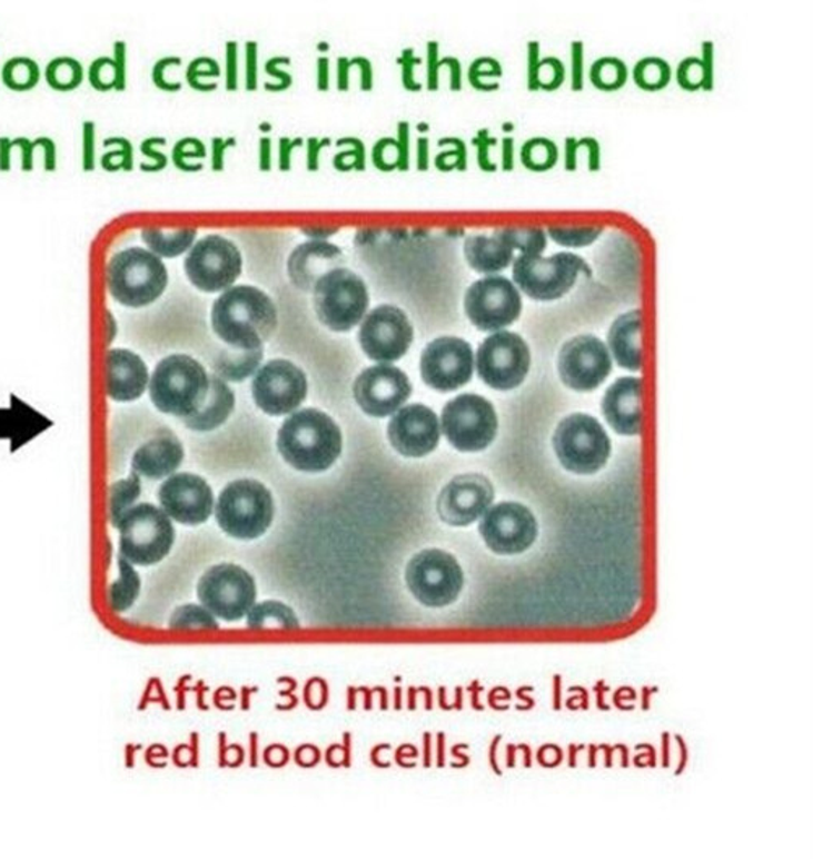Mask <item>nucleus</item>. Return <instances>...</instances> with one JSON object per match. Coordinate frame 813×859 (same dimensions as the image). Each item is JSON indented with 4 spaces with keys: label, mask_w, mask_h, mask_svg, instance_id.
<instances>
[{
    "label": "nucleus",
    "mask_w": 813,
    "mask_h": 859,
    "mask_svg": "<svg viewBox=\"0 0 813 859\" xmlns=\"http://www.w3.org/2000/svg\"><path fill=\"white\" fill-rule=\"evenodd\" d=\"M215 334L239 350L262 348L277 327V308L269 295L252 285H236L215 300Z\"/></svg>",
    "instance_id": "nucleus-1"
},
{
    "label": "nucleus",
    "mask_w": 813,
    "mask_h": 859,
    "mask_svg": "<svg viewBox=\"0 0 813 859\" xmlns=\"http://www.w3.org/2000/svg\"><path fill=\"white\" fill-rule=\"evenodd\" d=\"M277 448L295 470L323 473L343 453V433L329 415L318 408H303L281 424Z\"/></svg>",
    "instance_id": "nucleus-2"
},
{
    "label": "nucleus",
    "mask_w": 813,
    "mask_h": 859,
    "mask_svg": "<svg viewBox=\"0 0 813 859\" xmlns=\"http://www.w3.org/2000/svg\"><path fill=\"white\" fill-rule=\"evenodd\" d=\"M210 378L189 355L175 354L158 362L149 379L151 403L175 417H191L206 403Z\"/></svg>",
    "instance_id": "nucleus-3"
},
{
    "label": "nucleus",
    "mask_w": 813,
    "mask_h": 859,
    "mask_svg": "<svg viewBox=\"0 0 813 859\" xmlns=\"http://www.w3.org/2000/svg\"><path fill=\"white\" fill-rule=\"evenodd\" d=\"M107 285L116 302L142 308L163 295L168 285L167 266L149 249L132 246L109 259Z\"/></svg>",
    "instance_id": "nucleus-4"
},
{
    "label": "nucleus",
    "mask_w": 813,
    "mask_h": 859,
    "mask_svg": "<svg viewBox=\"0 0 813 859\" xmlns=\"http://www.w3.org/2000/svg\"><path fill=\"white\" fill-rule=\"evenodd\" d=\"M115 527L119 531V557L132 565H155L175 544L171 517L151 503L133 505Z\"/></svg>",
    "instance_id": "nucleus-5"
},
{
    "label": "nucleus",
    "mask_w": 813,
    "mask_h": 859,
    "mask_svg": "<svg viewBox=\"0 0 813 859\" xmlns=\"http://www.w3.org/2000/svg\"><path fill=\"white\" fill-rule=\"evenodd\" d=\"M215 517L228 536L257 539L272 524V495L260 482H231L218 496Z\"/></svg>",
    "instance_id": "nucleus-6"
},
{
    "label": "nucleus",
    "mask_w": 813,
    "mask_h": 859,
    "mask_svg": "<svg viewBox=\"0 0 813 859\" xmlns=\"http://www.w3.org/2000/svg\"><path fill=\"white\" fill-rule=\"evenodd\" d=\"M313 305L324 326L345 333L365 318L369 306L368 288L354 270L337 267L316 282Z\"/></svg>",
    "instance_id": "nucleus-7"
},
{
    "label": "nucleus",
    "mask_w": 813,
    "mask_h": 859,
    "mask_svg": "<svg viewBox=\"0 0 813 859\" xmlns=\"http://www.w3.org/2000/svg\"><path fill=\"white\" fill-rule=\"evenodd\" d=\"M554 450L559 463L573 474H596L607 464L612 446L596 418L573 414L559 422L554 433Z\"/></svg>",
    "instance_id": "nucleus-8"
},
{
    "label": "nucleus",
    "mask_w": 813,
    "mask_h": 859,
    "mask_svg": "<svg viewBox=\"0 0 813 859\" xmlns=\"http://www.w3.org/2000/svg\"><path fill=\"white\" fill-rule=\"evenodd\" d=\"M579 273L591 274L583 258L557 253L551 258L519 256L514 260L513 279L524 294L537 302H554L572 290Z\"/></svg>",
    "instance_id": "nucleus-9"
},
{
    "label": "nucleus",
    "mask_w": 813,
    "mask_h": 859,
    "mask_svg": "<svg viewBox=\"0 0 813 859\" xmlns=\"http://www.w3.org/2000/svg\"><path fill=\"white\" fill-rule=\"evenodd\" d=\"M408 590L427 608H446L459 598L464 572L456 557L439 549H427L408 562Z\"/></svg>",
    "instance_id": "nucleus-10"
},
{
    "label": "nucleus",
    "mask_w": 813,
    "mask_h": 859,
    "mask_svg": "<svg viewBox=\"0 0 813 859\" xmlns=\"http://www.w3.org/2000/svg\"><path fill=\"white\" fill-rule=\"evenodd\" d=\"M204 608L225 622L241 621L256 602L255 579L241 566L221 563L207 570L197 584Z\"/></svg>",
    "instance_id": "nucleus-11"
},
{
    "label": "nucleus",
    "mask_w": 813,
    "mask_h": 859,
    "mask_svg": "<svg viewBox=\"0 0 813 859\" xmlns=\"http://www.w3.org/2000/svg\"><path fill=\"white\" fill-rule=\"evenodd\" d=\"M442 430L459 452H482L495 440L498 417L490 401L477 394H460L443 408Z\"/></svg>",
    "instance_id": "nucleus-12"
},
{
    "label": "nucleus",
    "mask_w": 813,
    "mask_h": 859,
    "mask_svg": "<svg viewBox=\"0 0 813 859\" xmlns=\"http://www.w3.org/2000/svg\"><path fill=\"white\" fill-rule=\"evenodd\" d=\"M475 365L485 385L498 391L514 389L529 373V345L508 330L492 334L478 347Z\"/></svg>",
    "instance_id": "nucleus-13"
},
{
    "label": "nucleus",
    "mask_w": 813,
    "mask_h": 859,
    "mask_svg": "<svg viewBox=\"0 0 813 859\" xmlns=\"http://www.w3.org/2000/svg\"><path fill=\"white\" fill-rule=\"evenodd\" d=\"M241 253L235 243L221 235L199 239L185 260L189 280L204 292L230 288L241 274Z\"/></svg>",
    "instance_id": "nucleus-14"
},
{
    "label": "nucleus",
    "mask_w": 813,
    "mask_h": 859,
    "mask_svg": "<svg viewBox=\"0 0 813 859\" xmlns=\"http://www.w3.org/2000/svg\"><path fill=\"white\" fill-rule=\"evenodd\" d=\"M464 308L477 329L498 330L519 318L523 300L512 280L488 276L470 285Z\"/></svg>",
    "instance_id": "nucleus-15"
},
{
    "label": "nucleus",
    "mask_w": 813,
    "mask_h": 859,
    "mask_svg": "<svg viewBox=\"0 0 813 859\" xmlns=\"http://www.w3.org/2000/svg\"><path fill=\"white\" fill-rule=\"evenodd\" d=\"M358 339L366 357L390 364L407 354L414 340V327L406 313L397 306H376L365 316Z\"/></svg>",
    "instance_id": "nucleus-16"
},
{
    "label": "nucleus",
    "mask_w": 813,
    "mask_h": 859,
    "mask_svg": "<svg viewBox=\"0 0 813 859\" xmlns=\"http://www.w3.org/2000/svg\"><path fill=\"white\" fill-rule=\"evenodd\" d=\"M478 531L495 554L517 555L533 547L538 526L529 509L520 503L505 502L485 512Z\"/></svg>",
    "instance_id": "nucleus-17"
},
{
    "label": "nucleus",
    "mask_w": 813,
    "mask_h": 859,
    "mask_svg": "<svg viewBox=\"0 0 813 859\" xmlns=\"http://www.w3.org/2000/svg\"><path fill=\"white\" fill-rule=\"evenodd\" d=\"M308 393L305 373L291 362L277 358L260 366L252 379V397L266 414L285 415L300 407Z\"/></svg>",
    "instance_id": "nucleus-18"
},
{
    "label": "nucleus",
    "mask_w": 813,
    "mask_h": 859,
    "mask_svg": "<svg viewBox=\"0 0 813 859\" xmlns=\"http://www.w3.org/2000/svg\"><path fill=\"white\" fill-rule=\"evenodd\" d=\"M612 372V357L607 345L591 334L573 337L558 354V373L562 382L572 389H596Z\"/></svg>",
    "instance_id": "nucleus-19"
},
{
    "label": "nucleus",
    "mask_w": 813,
    "mask_h": 859,
    "mask_svg": "<svg viewBox=\"0 0 813 859\" xmlns=\"http://www.w3.org/2000/svg\"><path fill=\"white\" fill-rule=\"evenodd\" d=\"M420 372L425 385L442 393L467 385L474 373L470 344L459 337H438L425 347Z\"/></svg>",
    "instance_id": "nucleus-20"
},
{
    "label": "nucleus",
    "mask_w": 813,
    "mask_h": 859,
    "mask_svg": "<svg viewBox=\"0 0 813 859\" xmlns=\"http://www.w3.org/2000/svg\"><path fill=\"white\" fill-rule=\"evenodd\" d=\"M412 394L406 373L394 365H375L355 379L354 397L365 414L387 417L399 411Z\"/></svg>",
    "instance_id": "nucleus-21"
},
{
    "label": "nucleus",
    "mask_w": 813,
    "mask_h": 859,
    "mask_svg": "<svg viewBox=\"0 0 813 859\" xmlns=\"http://www.w3.org/2000/svg\"><path fill=\"white\" fill-rule=\"evenodd\" d=\"M493 498L495 488L485 475H457L438 496V515L450 526H469L485 515Z\"/></svg>",
    "instance_id": "nucleus-22"
},
{
    "label": "nucleus",
    "mask_w": 813,
    "mask_h": 859,
    "mask_svg": "<svg viewBox=\"0 0 813 859\" xmlns=\"http://www.w3.org/2000/svg\"><path fill=\"white\" fill-rule=\"evenodd\" d=\"M161 509L188 526L206 523L214 512L212 488L199 475L171 474L158 491Z\"/></svg>",
    "instance_id": "nucleus-23"
},
{
    "label": "nucleus",
    "mask_w": 813,
    "mask_h": 859,
    "mask_svg": "<svg viewBox=\"0 0 813 859\" xmlns=\"http://www.w3.org/2000/svg\"><path fill=\"white\" fill-rule=\"evenodd\" d=\"M387 436L396 452L408 457H422L435 452L442 427L432 408L412 404L394 414L387 425Z\"/></svg>",
    "instance_id": "nucleus-24"
},
{
    "label": "nucleus",
    "mask_w": 813,
    "mask_h": 859,
    "mask_svg": "<svg viewBox=\"0 0 813 859\" xmlns=\"http://www.w3.org/2000/svg\"><path fill=\"white\" fill-rule=\"evenodd\" d=\"M105 387L109 401L116 404L132 403L149 386V368L146 362L128 348H111L105 361Z\"/></svg>",
    "instance_id": "nucleus-25"
},
{
    "label": "nucleus",
    "mask_w": 813,
    "mask_h": 859,
    "mask_svg": "<svg viewBox=\"0 0 813 859\" xmlns=\"http://www.w3.org/2000/svg\"><path fill=\"white\" fill-rule=\"evenodd\" d=\"M642 399V379L633 376L617 379L602 401L605 421L621 435H638L643 428Z\"/></svg>",
    "instance_id": "nucleus-26"
},
{
    "label": "nucleus",
    "mask_w": 813,
    "mask_h": 859,
    "mask_svg": "<svg viewBox=\"0 0 813 859\" xmlns=\"http://www.w3.org/2000/svg\"><path fill=\"white\" fill-rule=\"evenodd\" d=\"M182 460H185V450L178 436L170 430L163 428L133 452L130 473L158 481L175 474L181 466Z\"/></svg>",
    "instance_id": "nucleus-27"
},
{
    "label": "nucleus",
    "mask_w": 813,
    "mask_h": 859,
    "mask_svg": "<svg viewBox=\"0 0 813 859\" xmlns=\"http://www.w3.org/2000/svg\"><path fill=\"white\" fill-rule=\"evenodd\" d=\"M344 263V253L336 245L315 239L294 249L288 258V276L295 287L311 292L316 282Z\"/></svg>",
    "instance_id": "nucleus-28"
},
{
    "label": "nucleus",
    "mask_w": 813,
    "mask_h": 859,
    "mask_svg": "<svg viewBox=\"0 0 813 859\" xmlns=\"http://www.w3.org/2000/svg\"><path fill=\"white\" fill-rule=\"evenodd\" d=\"M643 315L640 309L618 316L608 330V347L617 364L638 372L643 366Z\"/></svg>",
    "instance_id": "nucleus-29"
},
{
    "label": "nucleus",
    "mask_w": 813,
    "mask_h": 859,
    "mask_svg": "<svg viewBox=\"0 0 813 859\" xmlns=\"http://www.w3.org/2000/svg\"><path fill=\"white\" fill-rule=\"evenodd\" d=\"M464 255L472 269L482 274H496L506 269L514 259V249L499 231L492 237L472 235L464 243Z\"/></svg>",
    "instance_id": "nucleus-30"
},
{
    "label": "nucleus",
    "mask_w": 813,
    "mask_h": 859,
    "mask_svg": "<svg viewBox=\"0 0 813 859\" xmlns=\"http://www.w3.org/2000/svg\"><path fill=\"white\" fill-rule=\"evenodd\" d=\"M209 378L210 386L206 403L191 417L185 418L186 427L194 430V432H209V430L220 427L227 422L235 408V394L230 386L217 375L209 376Z\"/></svg>",
    "instance_id": "nucleus-31"
},
{
    "label": "nucleus",
    "mask_w": 813,
    "mask_h": 859,
    "mask_svg": "<svg viewBox=\"0 0 813 859\" xmlns=\"http://www.w3.org/2000/svg\"><path fill=\"white\" fill-rule=\"evenodd\" d=\"M262 348L255 350H239V348H225L214 361V372L218 378L230 379V382H242L256 372L257 366L262 362Z\"/></svg>",
    "instance_id": "nucleus-32"
},
{
    "label": "nucleus",
    "mask_w": 813,
    "mask_h": 859,
    "mask_svg": "<svg viewBox=\"0 0 813 859\" xmlns=\"http://www.w3.org/2000/svg\"><path fill=\"white\" fill-rule=\"evenodd\" d=\"M197 230L181 228V230L165 231L160 228H143L142 239L149 246L150 251L160 258H176L191 248L196 239Z\"/></svg>",
    "instance_id": "nucleus-33"
},
{
    "label": "nucleus",
    "mask_w": 813,
    "mask_h": 859,
    "mask_svg": "<svg viewBox=\"0 0 813 859\" xmlns=\"http://www.w3.org/2000/svg\"><path fill=\"white\" fill-rule=\"evenodd\" d=\"M119 579L109 588V604L115 612H126L139 598L140 576L132 563L118 557Z\"/></svg>",
    "instance_id": "nucleus-34"
},
{
    "label": "nucleus",
    "mask_w": 813,
    "mask_h": 859,
    "mask_svg": "<svg viewBox=\"0 0 813 859\" xmlns=\"http://www.w3.org/2000/svg\"><path fill=\"white\" fill-rule=\"evenodd\" d=\"M248 626L251 629H298L297 615L281 602L269 601L256 605L248 612Z\"/></svg>",
    "instance_id": "nucleus-35"
},
{
    "label": "nucleus",
    "mask_w": 813,
    "mask_h": 859,
    "mask_svg": "<svg viewBox=\"0 0 813 859\" xmlns=\"http://www.w3.org/2000/svg\"><path fill=\"white\" fill-rule=\"evenodd\" d=\"M140 492H142V485H140V477L136 473H130L128 478H122V481L111 485L109 488V520H111L112 526H116L122 515L132 509Z\"/></svg>",
    "instance_id": "nucleus-36"
},
{
    "label": "nucleus",
    "mask_w": 813,
    "mask_h": 859,
    "mask_svg": "<svg viewBox=\"0 0 813 859\" xmlns=\"http://www.w3.org/2000/svg\"><path fill=\"white\" fill-rule=\"evenodd\" d=\"M710 43L705 45L706 55L705 58H686L678 66L677 79L678 83L686 90H696V88H711L713 86V55H711Z\"/></svg>",
    "instance_id": "nucleus-37"
},
{
    "label": "nucleus",
    "mask_w": 813,
    "mask_h": 859,
    "mask_svg": "<svg viewBox=\"0 0 813 859\" xmlns=\"http://www.w3.org/2000/svg\"><path fill=\"white\" fill-rule=\"evenodd\" d=\"M3 83L12 90L24 91L37 86L40 80V67L30 58L10 59L2 69Z\"/></svg>",
    "instance_id": "nucleus-38"
},
{
    "label": "nucleus",
    "mask_w": 813,
    "mask_h": 859,
    "mask_svg": "<svg viewBox=\"0 0 813 859\" xmlns=\"http://www.w3.org/2000/svg\"><path fill=\"white\" fill-rule=\"evenodd\" d=\"M46 79H48L49 86L56 90H73L82 82V65L73 58L52 59L46 67Z\"/></svg>",
    "instance_id": "nucleus-39"
},
{
    "label": "nucleus",
    "mask_w": 813,
    "mask_h": 859,
    "mask_svg": "<svg viewBox=\"0 0 813 859\" xmlns=\"http://www.w3.org/2000/svg\"><path fill=\"white\" fill-rule=\"evenodd\" d=\"M520 160L527 168L535 171L548 170L558 160V149L551 139L535 137L527 140L520 150Z\"/></svg>",
    "instance_id": "nucleus-40"
},
{
    "label": "nucleus",
    "mask_w": 813,
    "mask_h": 859,
    "mask_svg": "<svg viewBox=\"0 0 813 859\" xmlns=\"http://www.w3.org/2000/svg\"><path fill=\"white\" fill-rule=\"evenodd\" d=\"M513 249L523 255L541 256L547 248V235L542 228H503L498 230Z\"/></svg>",
    "instance_id": "nucleus-41"
},
{
    "label": "nucleus",
    "mask_w": 813,
    "mask_h": 859,
    "mask_svg": "<svg viewBox=\"0 0 813 859\" xmlns=\"http://www.w3.org/2000/svg\"><path fill=\"white\" fill-rule=\"evenodd\" d=\"M537 59V46L534 49V62L531 61L529 67V87L531 88H547V90H554L562 86L563 79H565V67L557 58H547L544 61L535 62Z\"/></svg>",
    "instance_id": "nucleus-42"
},
{
    "label": "nucleus",
    "mask_w": 813,
    "mask_h": 859,
    "mask_svg": "<svg viewBox=\"0 0 813 859\" xmlns=\"http://www.w3.org/2000/svg\"><path fill=\"white\" fill-rule=\"evenodd\" d=\"M635 82L646 90H660L671 80V66L661 58H644L635 66Z\"/></svg>",
    "instance_id": "nucleus-43"
},
{
    "label": "nucleus",
    "mask_w": 813,
    "mask_h": 859,
    "mask_svg": "<svg viewBox=\"0 0 813 859\" xmlns=\"http://www.w3.org/2000/svg\"><path fill=\"white\" fill-rule=\"evenodd\" d=\"M591 80L602 90H615L626 82V67L621 59L602 58L591 67Z\"/></svg>",
    "instance_id": "nucleus-44"
},
{
    "label": "nucleus",
    "mask_w": 813,
    "mask_h": 859,
    "mask_svg": "<svg viewBox=\"0 0 813 859\" xmlns=\"http://www.w3.org/2000/svg\"><path fill=\"white\" fill-rule=\"evenodd\" d=\"M171 629H212L217 630V621L206 608L188 604L176 609L170 619Z\"/></svg>",
    "instance_id": "nucleus-45"
},
{
    "label": "nucleus",
    "mask_w": 813,
    "mask_h": 859,
    "mask_svg": "<svg viewBox=\"0 0 813 859\" xmlns=\"http://www.w3.org/2000/svg\"><path fill=\"white\" fill-rule=\"evenodd\" d=\"M88 77H90L91 86L97 88V90L107 91L109 88L122 90L126 87V83L119 77L115 59L111 58H98L97 61H93Z\"/></svg>",
    "instance_id": "nucleus-46"
},
{
    "label": "nucleus",
    "mask_w": 813,
    "mask_h": 859,
    "mask_svg": "<svg viewBox=\"0 0 813 859\" xmlns=\"http://www.w3.org/2000/svg\"><path fill=\"white\" fill-rule=\"evenodd\" d=\"M602 234V227H551L548 228V235L563 246H578L591 245L596 241Z\"/></svg>",
    "instance_id": "nucleus-47"
},
{
    "label": "nucleus",
    "mask_w": 813,
    "mask_h": 859,
    "mask_svg": "<svg viewBox=\"0 0 813 859\" xmlns=\"http://www.w3.org/2000/svg\"><path fill=\"white\" fill-rule=\"evenodd\" d=\"M105 142L115 144L116 147H119V150L109 151V154L101 158L103 167L108 171H116L118 168L130 170L132 168V147H130L128 140L122 139V137H109Z\"/></svg>",
    "instance_id": "nucleus-48"
},
{
    "label": "nucleus",
    "mask_w": 813,
    "mask_h": 859,
    "mask_svg": "<svg viewBox=\"0 0 813 859\" xmlns=\"http://www.w3.org/2000/svg\"><path fill=\"white\" fill-rule=\"evenodd\" d=\"M3 144H6L7 147H10V149H13V147H20L22 149V170L23 171H31L33 170V151L37 149V147H44L46 144L49 142L48 137H40V139L33 140V142H30V140L24 139V137H19V139H7V137H2Z\"/></svg>",
    "instance_id": "nucleus-49"
},
{
    "label": "nucleus",
    "mask_w": 813,
    "mask_h": 859,
    "mask_svg": "<svg viewBox=\"0 0 813 859\" xmlns=\"http://www.w3.org/2000/svg\"><path fill=\"white\" fill-rule=\"evenodd\" d=\"M499 76H502V67H499L495 59L490 58L478 59L470 69L472 83L475 86V83L478 82V79L482 80L480 87L478 88H485V79H493V77Z\"/></svg>",
    "instance_id": "nucleus-50"
},
{
    "label": "nucleus",
    "mask_w": 813,
    "mask_h": 859,
    "mask_svg": "<svg viewBox=\"0 0 813 859\" xmlns=\"http://www.w3.org/2000/svg\"><path fill=\"white\" fill-rule=\"evenodd\" d=\"M83 142H86V146H83V168H86V171L93 170L95 161H93V155H95V125L93 122L87 121L86 125H83Z\"/></svg>",
    "instance_id": "nucleus-51"
},
{
    "label": "nucleus",
    "mask_w": 813,
    "mask_h": 859,
    "mask_svg": "<svg viewBox=\"0 0 813 859\" xmlns=\"http://www.w3.org/2000/svg\"><path fill=\"white\" fill-rule=\"evenodd\" d=\"M573 88H583V45H573Z\"/></svg>",
    "instance_id": "nucleus-52"
}]
</instances>
